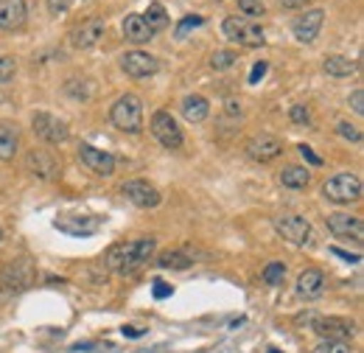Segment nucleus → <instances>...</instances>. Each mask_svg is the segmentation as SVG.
Returning a JSON list of instances; mask_svg holds the SVG:
<instances>
[{"label":"nucleus","instance_id":"nucleus-1","mask_svg":"<svg viewBox=\"0 0 364 353\" xmlns=\"http://www.w3.org/2000/svg\"><path fill=\"white\" fill-rule=\"evenodd\" d=\"M154 250H157V241L151 236L132 238V241H118V244H112L107 250L104 264H107V269H112L115 275H135L137 269H143V266L149 264Z\"/></svg>","mask_w":364,"mask_h":353},{"label":"nucleus","instance_id":"nucleus-2","mask_svg":"<svg viewBox=\"0 0 364 353\" xmlns=\"http://www.w3.org/2000/svg\"><path fill=\"white\" fill-rule=\"evenodd\" d=\"M109 121H112L121 132L137 135L143 130V101L137 98L135 93L121 95V98L109 107Z\"/></svg>","mask_w":364,"mask_h":353},{"label":"nucleus","instance_id":"nucleus-3","mask_svg":"<svg viewBox=\"0 0 364 353\" xmlns=\"http://www.w3.org/2000/svg\"><path fill=\"white\" fill-rule=\"evenodd\" d=\"M322 194L328 202L333 205H353L362 199V179L350 172H342V174H333L331 179H325L322 185Z\"/></svg>","mask_w":364,"mask_h":353},{"label":"nucleus","instance_id":"nucleus-4","mask_svg":"<svg viewBox=\"0 0 364 353\" xmlns=\"http://www.w3.org/2000/svg\"><path fill=\"white\" fill-rule=\"evenodd\" d=\"M222 31H225L228 40L244 45V48H261L267 43V34H264L261 23H255L250 17H225Z\"/></svg>","mask_w":364,"mask_h":353},{"label":"nucleus","instance_id":"nucleus-5","mask_svg":"<svg viewBox=\"0 0 364 353\" xmlns=\"http://www.w3.org/2000/svg\"><path fill=\"white\" fill-rule=\"evenodd\" d=\"M31 130L48 146H59L70 137L68 121H62L59 115H50V112H34L31 115Z\"/></svg>","mask_w":364,"mask_h":353},{"label":"nucleus","instance_id":"nucleus-6","mask_svg":"<svg viewBox=\"0 0 364 353\" xmlns=\"http://www.w3.org/2000/svg\"><path fill=\"white\" fill-rule=\"evenodd\" d=\"M311 331L325 342H350L356 337V325L342 317H317L311 322Z\"/></svg>","mask_w":364,"mask_h":353},{"label":"nucleus","instance_id":"nucleus-7","mask_svg":"<svg viewBox=\"0 0 364 353\" xmlns=\"http://www.w3.org/2000/svg\"><path fill=\"white\" fill-rule=\"evenodd\" d=\"M274 230L283 241L294 244V247H303L309 238H311V221L306 216H297V214H283L274 219Z\"/></svg>","mask_w":364,"mask_h":353},{"label":"nucleus","instance_id":"nucleus-8","mask_svg":"<svg viewBox=\"0 0 364 353\" xmlns=\"http://www.w3.org/2000/svg\"><path fill=\"white\" fill-rule=\"evenodd\" d=\"M151 135L160 140V146H166V149H171V152L182 149L180 124H177V118H174L171 112H166V110H160V112L151 115Z\"/></svg>","mask_w":364,"mask_h":353},{"label":"nucleus","instance_id":"nucleus-9","mask_svg":"<svg viewBox=\"0 0 364 353\" xmlns=\"http://www.w3.org/2000/svg\"><path fill=\"white\" fill-rule=\"evenodd\" d=\"M244 152H247V157L255 160V163H272V160H277V157L283 154V140L269 132L252 135V137L247 140Z\"/></svg>","mask_w":364,"mask_h":353},{"label":"nucleus","instance_id":"nucleus-10","mask_svg":"<svg viewBox=\"0 0 364 353\" xmlns=\"http://www.w3.org/2000/svg\"><path fill=\"white\" fill-rule=\"evenodd\" d=\"M104 34H107V23L101 17H87L70 31V45L79 51H90L104 40Z\"/></svg>","mask_w":364,"mask_h":353},{"label":"nucleus","instance_id":"nucleus-11","mask_svg":"<svg viewBox=\"0 0 364 353\" xmlns=\"http://www.w3.org/2000/svg\"><path fill=\"white\" fill-rule=\"evenodd\" d=\"M121 194L135 205V208H143V211H149V208H157L160 205V191L154 188V185H149L146 179H129V182H124V188H121Z\"/></svg>","mask_w":364,"mask_h":353},{"label":"nucleus","instance_id":"nucleus-12","mask_svg":"<svg viewBox=\"0 0 364 353\" xmlns=\"http://www.w3.org/2000/svg\"><path fill=\"white\" fill-rule=\"evenodd\" d=\"M79 160L98 176H112L115 174V157L104 149H95L90 143H79Z\"/></svg>","mask_w":364,"mask_h":353},{"label":"nucleus","instance_id":"nucleus-13","mask_svg":"<svg viewBox=\"0 0 364 353\" xmlns=\"http://www.w3.org/2000/svg\"><path fill=\"white\" fill-rule=\"evenodd\" d=\"M121 68H124V73L132 76V79H149V76L157 73L160 62H157L151 53H146V51H129V53H124Z\"/></svg>","mask_w":364,"mask_h":353},{"label":"nucleus","instance_id":"nucleus-14","mask_svg":"<svg viewBox=\"0 0 364 353\" xmlns=\"http://www.w3.org/2000/svg\"><path fill=\"white\" fill-rule=\"evenodd\" d=\"M322 20H325V11H322V9H311V11L300 14V17L291 23V34H294V40L303 45H311L319 37Z\"/></svg>","mask_w":364,"mask_h":353},{"label":"nucleus","instance_id":"nucleus-15","mask_svg":"<svg viewBox=\"0 0 364 353\" xmlns=\"http://www.w3.org/2000/svg\"><path fill=\"white\" fill-rule=\"evenodd\" d=\"M325 224L336 238H353V241L364 238V221L353 214H328Z\"/></svg>","mask_w":364,"mask_h":353},{"label":"nucleus","instance_id":"nucleus-16","mask_svg":"<svg viewBox=\"0 0 364 353\" xmlns=\"http://www.w3.org/2000/svg\"><path fill=\"white\" fill-rule=\"evenodd\" d=\"M28 6L26 0H0V31H17L26 26Z\"/></svg>","mask_w":364,"mask_h":353},{"label":"nucleus","instance_id":"nucleus-17","mask_svg":"<svg viewBox=\"0 0 364 353\" xmlns=\"http://www.w3.org/2000/svg\"><path fill=\"white\" fill-rule=\"evenodd\" d=\"M26 169L34 176H40V179H50V176L59 174V160L46 149H31L26 154Z\"/></svg>","mask_w":364,"mask_h":353},{"label":"nucleus","instance_id":"nucleus-18","mask_svg":"<svg viewBox=\"0 0 364 353\" xmlns=\"http://www.w3.org/2000/svg\"><path fill=\"white\" fill-rule=\"evenodd\" d=\"M297 295L303 300H317L325 295V275L319 269H303L297 278Z\"/></svg>","mask_w":364,"mask_h":353},{"label":"nucleus","instance_id":"nucleus-19","mask_svg":"<svg viewBox=\"0 0 364 353\" xmlns=\"http://www.w3.org/2000/svg\"><path fill=\"white\" fill-rule=\"evenodd\" d=\"M53 224H56V230H62L68 236H92L101 227V219H95V216H59Z\"/></svg>","mask_w":364,"mask_h":353},{"label":"nucleus","instance_id":"nucleus-20","mask_svg":"<svg viewBox=\"0 0 364 353\" xmlns=\"http://www.w3.org/2000/svg\"><path fill=\"white\" fill-rule=\"evenodd\" d=\"M124 37L132 45H146L154 40V31L149 28V23L143 20V14H127L124 17Z\"/></svg>","mask_w":364,"mask_h":353},{"label":"nucleus","instance_id":"nucleus-21","mask_svg":"<svg viewBox=\"0 0 364 353\" xmlns=\"http://www.w3.org/2000/svg\"><path fill=\"white\" fill-rule=\"evenodd\" d=\"M180 112L188 124H202V121L210 115V104H208L205 95H196V93H193V95H185V98H182Z\"/></svg>","mask_w":364,"mask_h":353},{"label":"nucleus","instance_id":"nucleus-22","mask_svg":"<svg viewBox=\"0 0 364 353\" xmlns=\"http://www.w3.org/2000/svg\"><path fill=\"white\" fill-rule=\"evenodd\" d=\"M322 68H325V73L333 76V79H348V76H353V73L359 70V62L350 59V56H339V53H333V56H325Z\"/></svg>","mask_w":364,"mask_h":353},{"label":"nucleus","instance_id":"nucleus-23","mask_svg":"<svg viewBox=\"0 0 364 353\" xmlns=\"http://www.w3.org/2000/svg\"><path fill=\"white\" fill-rule=\"evenodd\" d=\"M17 149H20V132H17V127L9 124V121H0V160L3 163L14 160Z\"/></svg>","mask_w":364,"mask_h":353},{"label":"nucleus","instance_id":"nucleus-24","mask_svg":"<svg viewBox=\"0 0 364 353\" xmlns=\"http://www.w3.org/2000/svg\"><path fill=\"white\" fill-rule=\"evenodd\" d=\"M309 182H311V172L303 169V166H286V169L280 172V185H283V188L303 191V188H309Z\"/></svg>","mask_w":364,"mask_h":353},{"label":"nucleus","instance_id":"nucleus-25","mask_svg":"<svg viewBox=\"0 0 364 353\" xmlns=\"http://www.w3.org/2000/svg\"><path fill=\"white\" fill-rule=\"evenodd\" d=\"M191 264H193V258L185 250H168L157 258V266H163V269H188Z\"/></svg>","mask_w":364,"mask_h":353},{"label":"nucleus","instance_id":"nucleus-26","mask_svg":"<svg viewBox=\"0 0 364 353\" xmlns=\"http://www.w3.org/2000/svg\"><path fill=\"white\" fill-rule=\"evenodd\" d=\"M143 20L149 23V28L157 34V31H163L166 26H168V11L160 6V3H151L149 9H146V14H143Z\"/></svg>","mask_w":364,"mask_h":353},{"label":"nucleus","instance_id":"nucleus-27","mask_svg":"<svg viewBox=\"0 0 364 353\" xmlns=\"http://www.w3.org/2000/svg\"><path fill=\"white\" fill-rule=\"evenodd\" d=\"M261 278H264V283L267 286H280L283 283V278H286V264L283 261H272V264L264 266V272H261Z\"/></svg>","mask_w":364,"mask_h":353},{"label":"nucleus","instance_id":"nucleus-28","mask_svg":"<svg viewBox=\"0 0 364 353\" xmlns=\"http://www.w3.org/2000/svg\"><path fill=\"white\" fill-rule=\"evenodd\" d=\"M235 62H238V56H235L232 51H216V53L210 56V68H213V70H230Z\"/></svg>","mask_w":364,"mask_h":353},{"label":"nucleus","instance_id":"nucleus-29","mask_svg":"<svg viewBox=\"0 0 364 353\" xmlns=\"http://www.w3.org/2000/svg\"><path fill=\"white\" fill-rule=\"evenodd\" d=\"M336 135L345 137V140H350V143H362V137H364L362 130L353 127L350 121H339V124H336Z\"/></svg>","mask_w":364,"mask_h":353},{"label":"nucleus","instance_id":"nucleus-30","mask_svg":"<svg viewBox=\"0 0 364 353\" xmlns=\"http://www.w3.org/2000/svg\"><path fill=\"white\" fill-rule=\"evenodd\" d=\"M238 9L244 11V17H261L264 11H267V6H264V0H238Z\"/></svg>","mask_w":364,"mask_h":353},{"label":"nucleus","instance_id":"nucleus-31","mask_svg":"<svg viewBox=\"0 0 364 353\" xmlns=\"http://www.w3.org/2000/svg\"><path fill=\"white\" fill-rule=\"evenodd\" d=\"M14 73H17V62H14L11 56L0 53V85L11 82V79H14Z\"/></svg>","mask_w":364,"mask_h":353},{"label":"nucleus","instance_id":"nucleus-32","mask_svg":"<svg viewBox=\"0 0 364 353\" xmlns=\"http://www.w3.org/2000/svg\"><path fill=\"white\" fill-rule=\"evenodd\" d=\"M202 23H205V17H199V14H188L180 26H177V31H174V34H177V40H182V37H185L191 28H199Z\"/></svg>","mask_w":364,"mask_h":353},{"label":"nucleus","instance_id":"nucleus-33","mask_svg":"<svg viewBox=\"0 0 364 353\" xmlns=\"http://www.w3.org/2000/svg\"><path fill=\"white\" fill-rule=\"evenodd\" d=\"M311 353H353L350 351V345L348 342H319V345H314V351Z\"/></svg>","mask_w":364,"mask_h":353},{"label":"nucleus","instance_id":"nucleus-34","mask_svg":"<svg viewBox=\"0 0 364 353\" xmlns=\"http://www.w3.org/2000/svg\"><path fill=\"white\" fill-rule=\"evenodd\" d=\"M289 118H291L294 124H309V121H311V112H309V107H303V104H294V107L289 110Z\"/></svg>","mask_w":364,"mask_h":353},{"label":"nucleus","instance_id":"nucleus-35","mask_svg":"<svg viewBox=\"0 0 364 353\" xmlns=\"http://www.w3.org/2000/svg\"><path fill=\"white\" fill-rule=\"evenodd\" d=\"M267 70H269V62H264V59H261V62H255V65H252V70H250V85H258V82L267 76Z\"/></svg>","mask_w":364,"mask_h":353},{"label":"nucleus","instance_id":"nucleus-36","mask_svg":"<svg viewBox=\"0 0 364 353\" xmlns=\"http://www.w3.org/2000/svg\"><path fill=\"white\" fill-rule=\"evenodd\" d=\"M73 6V0H48V11L53 14V17H59V14H65L68 9Z\"/></svg>","mask_w":364,"mask_h":353},{"label":"nucleus","instance_id":"nucleus-37","mask_svg":"<svg viewBox=\"0 0 364 353\" xmlns=\"http://www.w3.org/2000/svg\"><path fill=\"white\" fill-rule=\"evenodd\" d=\"M350 107H353L356 115H364V90L362 88L350 93Z\"/></svg>","mask_w":364,"mask_h":353},{"label":"nucleus","instance_id":"nucleus-38","mask_svg":"<svg viewBox=\"0 0 364 353\" xmlns=\"http://www.w3.org/2000/svg\"><path fill=\"white\" fill-rule=\"evenodd\" d=\"M297 152H300V154H303V160H309L311 166H322V157H317V154H314V149H311V146L300 143V146H297Z\"/></svg>","mask_w":364,"mask_h":353},{"label":"nucleus","instance_id":"nucleus-39","mask_svg":"<svg viewBox=\"0 0 364 353\" xmlns=\"http://www.w3.org/2000/svg\"><path fill=\"white\" fill-rule=\"evenodd\" d=\"M331 253H333V255H339V258H345V261H350V264H359V261H362V255H359V253H353V255H350V253H345V250H336V247H333Z\"/></svg>","mask_w":364,"mask_h":353},{"label":"nucleus","instance_id":"nucleus-40","mask_svg":"<svg viewBox=\"0 0 364 353\" xmlns=\"http://www.w3.org/2000/svg\"><path fill=\"white\" fill-rule=\"evenodd\" d=\"M168 295H171V286H168V283H163V280H157V283H154V297H160V300H163V297H168Z\"/></svg>","mask_w":364,"mask_h":353},{"label":"nucleus","instance_id":"nucleus-41","mask_svg":"<svg viewBox=\"0 0 364 353\" xmlns=\"http://www.w3.org/2000/svg\"><path fill=\"white\" fill-rule=\"evenodd\" d=\"M124 337L137 339V337H143V328H137V325H124Z\"/></svg>","mask_w":364,"mask_h":353},{"label":"nucleus","instance_id":"nucleus-42","mask_svg":"<svg viewBox=\"0 0 364 353\" xmlns=\"http://www.w3.org/2000/svg\"><path fill=\"white\" fill-rule=\"evenodd\" d=\"M280 6L283 9H303V6H309V0H280Z\"/></svg>","mask_w":364,"mask_h":353},{"label":"nucleus","instance_id":"nucleus-43","mask_svg":"<svg viewBox=\"0 0 364 353\" xmlns=\"http://www.w3.org/2000/svg\"><path fill=\"white\" fill-rule=\"evenodd\" d=\"M228 112L230 115H241V104L235 98H228Z\"/></svg>","mask_w":364,"mask_h":353},{"label":"nucleus","instance_id":"nucleus-44","mask_svg":"<svg viewBox=\"0 0 364 353\" xmlns=\"http://www.w3.org/2000/svg\"><path fill=\"white\" fill-rule=\"evenodd\" d=\"M0 241H3V227H0Z\"/></svg>","mask_w":364,"mask_h":353},{"label":"nucleus","instance_id":"nucleus-45","mask_svg":"<svg viewBox=\"0 0 364 353\" xmlns=\"http://www.w3.org/2000/svg\"><path fill=\"white\" fill-rule=\"evenodd\" d=\"M73 3H82V0H73Z\"/></svg>","mask_w":364,"mask_h":353}]
</instances>
